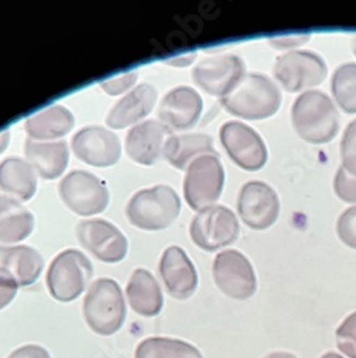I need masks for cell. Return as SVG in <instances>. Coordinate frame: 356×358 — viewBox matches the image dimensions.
<instances>
[{"instance_id": "obj_1", "label": "cell", "mask_w": 356, "mask_h": 358, "mask_svg": "<svg viewBox=\"0 0 356 358\" xmlns=\"http://www.w3.org/2000/svg\"><path fill=\"white\" fill-rule=\"evenodd\" d=\"M225 110L245 121L274 116L282 105L281 89L265 75L248 73L233 91L221 99Z\"/></svg>"}, {"instance_id": "obj_2", "label": "cell", "mask_w": 356, "mask_h": 358, "mask_svg": "<svg viewBox=\"0 0 356 358\" xmlns=\"http://www.w3.org/2000/svg\"><path fill=\"white\" fill-rule=\"evenodd\" d=\"M292 125L304 141L322 145L339 131V113L332 99L320 91L304 92L292 105Z\"/></svg>"}, {"instance_id": "obj_3", "label": "cell", "mask_w": 356, "mask_h": 358, "mask_svg": "<svg viewBox=\"0 0 356 358\" xmlns=\"http://www.w3.org/2000/svg\"><path fill=\"white\" fill-rule=\"evenodd\" d=\"M126 313L122 288L114 280L98 278L89 285L83 300V317L95 334H116L125 324Z\"/></svg>"}, {"instance_id": "obj_4", "label": "cell", "mask_w": 356, "mask_h": 358, "mask_svg": "<svg viewBox=\"0 0 356 358\" xmlns=\"http://www.w3.org/2000/svg\"><path fill=\"white\" fill-rule=\"evenodd\" d=\"M181 210V198L172 187L155 185L133 194L126 203L125 214L135 228L155 232L169 228Z\"/></svg>"}, {"instance_id": "obj_5", "label": "cell", "mask_w": 356, "mask_h": 358, "mask_svg": "<svg viewBox=\"0 0 356 358\" xmlns=\"http://www.w3.org/2000/svg\"><path fill=\"white\" fill-rule=\"evenodd\" d=\"M94 277V265L83 252L65 250L49 265L46 287L59 303H72L86 291Z\"/></svg>"}, {"instance_id": "obj_6", "label": "cell", "mask_w": 356, "mask_h": 358, "mask_svg": "<svg viewBox=\"0 0 356 358\" xmlns=\"http://www.w3.org/2000/svg\"><path fill=\"white\" fill-rule=\"evenodd\" d=\"M239 221L229 208L215 203L196 213L189 234L196 247L215 252L232 245L239 236Z\"/></svg>"}, {"instance_id": "obj_7", "label": "cell", "mask_w": 356, "mask_h": 358, "mask_svg": "<svg viewBox=\"0 0 356 358\" xmlns=\"http://www.w3.org/2000/svg\"><path fill=\"white\" fill-rule=\"evenodd\" d=\"M59 195L69 210L80 217H94L109 205L107 185L87 171H72L59 184Z\"/></svg>"}, {"instance_id": "obj_8", "label": "cell", "mask_w": 356, "mask_h": 358, "mask_svg": "<svg viewBox=\"0 0 356 358\" xmlns=\"http://www.w3.org/2000/svg\"><path fill=\"white\" fill-rule=\"evenodd\" d=\"M225 185V169L218 155H205L195 159L186 169L184 195L195 211L215 205Z\"/></svg>"}, {"instance_id": "obj_9", "label": "cell", "mask_w": 356, "mask_h": 358, "mask_svg": "<svg viewBox=\"0 0 356 358\" xmlns=\"http://www.w3.org/2000/svg\"><path fill=\"white\" fill-rule=\"evenodd\" d=\"M328 66L323 59L311 50H292L279 56L274 66V76L289 94H298L320 85Z\"/></svg>"}, {"instance_id": "obj_10", "label": "cell", "mask_w": 356, "mask_h": 358, "mask_svg": "<svg viewBox=\"0 0 356 358\" xmlns=\"http://www.w3.org/2000/svg\"><path fill=\"white\" fill-rule=\"evenodd\" d=\"M245 78V62L233 53L207 56L192 71L193 83L219 99L229 95Z\"/></svg>"}, {"instance_id": "obj_11", "label": "cell", "mask_w": 356, "mask_h": 358, "mask_svg": "<svg viewBox=\"0 0 356 358\" xmlns=\"http://www.w3.org/2000/svg\"><path fill=\"white\" fill-rule=\"evenodd\" d=\"M212 274L219 291L232 300H248L258 289L256 274L251 261L236 250H226L215 257Z\"/></svg>"}, {"instance_id": "obj_12", "label": "cell", "mask_w": 356, "mask_h": 358, "mask_svg": "<svg viewBox=\"0 0 356 358\" xmlns=\"http://www.w3.org/2000/svg\"><path fill=\"white\" fill-rule=\"evenodd\" d=\"M76 236L80 245L102 262L117 264L128 255V238L106 220L94 218L80 221L76 227Z\"/></svg>"}, {"instance_id": "obj_13", "label": "cell", "mask_w": 356, "mask_h": 358, "mask_svg": "<svg viewBox=\"0 0 356 358\" xmlns=\"http://www.w3.org/2000/svg\"><path fill=\"white\" fill-rule=\"evenodd\" d=\"M219 136L226 154L239 168L255 172L268 162V148L251 127L237 121L226 122L221 128Z\"/></svg>"}, {"instance_id": "obj_14", "label": "cell", "mask_w": 356, "mask_h": 358, "mask_svg": "<svg viewBox=\"0 0 356 358\" xmlns=\"http://www.w3.org/2000/svg\"><path fill=\"white\" fill-rule=\"evenodd\" d=\"M281 211L279 196L275 189L260 181L246 182L237 195V213L244 224L252 229L271 228Z\"/></svg>"}, {"instance_id": "obj_15", "label": "cell", "mask_w": 356, "mask_h": 358, "mask_svg": "<svg viewBox=\"0 0 356 358\" xmlns=\"http://www.w3.org/2000/svg\"><path fill=\"white\" fill-rule=\"evenodd\" d=\"M73 155L91 166L109 168L122 155V145L117 135L102 127H86L72 138Z\"/></svg>"}, {"instance_id": "obj_16", "label": "cell", "mask_w": 356, "mask_h": 358, "mask_svg": "<svg viewBox=\"0 0 356 358\" xmlns=\"http://www.w3.org/2000/svg\"><path fill=\"white\" fill-rule=\"evenodd\" d=\"M159 275L168 294L185 301L195 294L199 284L198 271L189 255L177 245L168 247L159 261Z\"/></svg>"}, {"instance_id": "obj_17", "label": "cell", "mask_w": 356, "mask_h": 358, "mask_svg": "<svg viewBox=\"0 0 356 358\" xmlns=\"http://www.w3.org/2000/svg\"><path fill=\"white\" fill-rule=\"evenodd\" d=\"M203 101L196 89L177 86L163 96L158 108L159 122L169 131H188L200 119Z\"/></svg>"}, {"instance_id": "obj_18", "label": "cell", "mask_w": 356, "mask_h": 358, "mask_svg": "<svg viewBox=\"0 0 356 358\" xmlns=\"http://www.w3.org/2000/svg\"><path fill=\"white\" fill-rule=\"evenodd\" d=\"M158 89L151 83H140L119 99L106 116V125L112 129H125L140 124L158 102Z\"/></svg>"}, {"instance_id": "obj_19", "label": "cell", "mask_w": 356, "mask_h": 358, "mask_svg": "<svg viewBox=\"0 0 356 358\" xmlns=\"http://www.w3.org/2000/svg\"><path fill=\"white\" fill-rule=\"evenodd\" d=\"M172 135L162 122L144 121L135 125L126 135L125 149L128 157L144 166H151L163 155L166 139Z\"/></svg>"}, {"instance_id": "obj_20", "label": "cell", "mask_w": 356, "mask_h": 358, "mask_svg": "<svg viewBox=\"0 0 356 358\" xmlns=\"http://www.w3.org/2000/svg\"><path fill=\"white\" fill-rule=\"evenodd\" d=\"M43 268L45 259L34 247L0 245V271L9 274L19 287L34 285Z\"/></svg>"}, {"instance_id": "obj_21", "label": "cell", "mask_w": 356, "mask_h": 358, "mask_svg": "<svg viewBox=\"0 0 356 358\" xmlns=\"http://www.w3.org/2000/svg\"><path fill=\"white\" fill-rule=\"evenodd\" d=\"M23 151L26 161L43 179L62 176L69 164V145L65 141L40 142L27 138Z\"/></svg>"}, {"instance_id": "obj_22", "label": "cell", "mask_w": 356, "mask_h": 358, "mask_svg": "<svg viewBox=\"0 0 356 358\" xmlns=\"http://www.w3.org/2000/svg\"><path fill=\"white\" fill-rule=\"evenodd\" d=\"M126 296L131 308L142 317L151 318L161 314L163 310V292L156 278L144 268H136L132 273L128 285Z\"/></svg>"}, {"instance_id": "obj_23", "label": "cell", "mask_w": 356, "mask_h": 358, "mask_svg": "<svg viewBox=\"0 0 356 358\" xmlns=\"http://www.w3.org/2000/svg\"><path fill=\"white\" fill-rule=\"evenodd\" d=\"M75 127L73 113L64 105H50L29 116L24 131L29 138L40 142H53L66 136Z\"/></svg>"}, {"instance_id": "obj_24", "label": "cell", "mask_w": 356, "mask_h": 358, "mask_svg": "<svg viewBox=\"0 0 356 358\" xmlns=\"http://www.w3.org/2000/svg\"><path fill=\"white\" fill-rule=\"evenodd\" d=\"M205 155H218L214 139L206 134H179L170 135L163 148L165 159L176 169H188L198 158Z\"/></svg>"}, {"instance_id": "obj_25", "label": "cell", "mask_w": 356, "mask_h": 358, "mask_svg": "<svg viewBox=\"0 0 356 358\" xmlns=\"http://www.w3.org/2000/svg\"><path fill=\"white\" fill-rule=\"evenodd\" d=\"M0 189L17 201L32 199L38 189V172L22 158H6L0 162Z\"/></svg>"}, {"instance_id": "obj_26", "label": "cell", "mask_w": 356, "mask_h": 358, "mask_svg": "<svg viewBox=\"0 0 356 358\" xmlns=\"http://www.w3.org/2000/svg\"><path fill=\"white\" fill-rule=\"evenodd\" d=\"M35 229V217L17 199L0 195V243L16 244Z\"/></svg>"}, {"instance_id": "obj_27", "label": "cell", "mask_w": 356, "mask_h": 358, "mask_svg": "<svg viewBox=\"0 0 356 358\" xmlns=\"http://www.w3.org/2000/svg\"><path fill=\"white\" fill-rule=\"evenodd\" d=\"M135 358H203V355L198 347L184 340L149 337L138 344Z\"/></svg>"}, {"instance_id": "obj_28", "label": "cell", "mask_w": 356, "mask_h": 358, "mask_svg": "<svg viewBox=\"0 0 356 358\" xmlns=\"http://www.w3.org/2000/svg\"><path fill=\"white\" fill-rule=\"evenodd\" d=\"M331 91L343 112L356 113V64H343L335 71Z\"/></svg>"}, {"instance_id": "obj_29", "label": "cell", "mask_w": 356, "mask_h": 358, "mask_svg": "<svg viewBox=\"0 0 356 358\" xmlns=\"http://www.w3.org/2000/svg\"><path fill=\"white\" fill-rule=\"evenodd\" d=\"M336 345L348 358H356V311L349 314L338 327Z\"/></svg>"}, {"instance_id": "obj_30", "label": "cell", "mask_w": 356, "mask_h": 358, "mask_svg": "<svg viewBox=\"0 0 356 358\" xmlns=\"http://www.w3.org/2000/svg\"><path fill=\"white\" fill-rule=\"evenodd\" d=\"M341 158L342 168L352 176H356V119L352 121L341 141Z\"/></svg>"}, {"instance_id": "obj_31", "label": "cell", "mask_w": 356, "mask_h": 358, "mask_svg": "<svg viewBox=\"0 0 356 358\" xmlns=\"http://www.w3.org/2000/svg\"><path fill=\"white\" fill-rule=\"evenodd\" d=\"M336 232L339 240L349 248L356 250V206L343 211L338 218Z\"/></svg>"}, {"instance_id": "obj_32", "label": "cell", "mask_w": 356, "mask_h": 358, "mask_svg": "<svg viewBox=\"0 0 356 358\" xmlns=\"http://www.w3.org/2000/svg\"><path fill=\"white\" fill-rule=\"evenodd\" d=\"M138 79H139L138 72L132 71V72L122 73L121 76H116V78L101 82V87H102V91L106 92L107 95L119 96V95L126 94V92L129 94L135 87Z\"/></svg>"}, {"instance_id": "obj_33", "label": "cell", "mask_w": 356, "mask_h": 358, "mask_svg": "<svg viewBox=\"0 0 356 358\" xmlns=\"http://www.w3.org/2000/svg\"><path fill=\"white\" fill-rule=\"evenodd\" d=\"M334 189L341 201L346 203H356V176L349 175L342 166L335 175Z\"/></svg>"}, {"instance_id": "obj_34", "label": "cell", "mask_w": 356, "mask_h": 358, "mask_svg": "<svg viewBox=\"0 0 356 358\" xmlns=\"http://www.w3.org/2000/svg\"><path fill=\"white\" fill-rule=\"evenodd\" d=\"M17 282L6 273L0 271V311L12 304L17 295Z\"/></svg>"}, {"instance_id": "obj_35", "label": "cell", "mask_w": 356, "mask_h": 358, "mask_svg": "<svg viewBox=\"0 0 356 358\" xmlns=\"http://www.w3.org/2000/svg\"><path fill=\"white\" fill-rule=\"evenodd\" d=\"M8 358H52L49 351L38 344H26L16 348Z\"/></svg>"}, {"instance_id": "obj_36", "label": "cell", "mask_w": 356, "mask_h": 358, "mask_svg": "<svg viewBox=\"0 0 356 358\" xmlns=\"http://www.w3.org/2000/svg\"><path fill=\"white\" fill-rule=\"evenodd\" d=\"M309 35H292V36H279L271 38L269 43L278 49H289L295 46H301L309 41Z\"/></svg>"}, {"instance_id": "obj_37", "label": "cell", "mask_w": 356, "mask_h": 358, "mask_svg": "<svg viewBox=\"0 0 356 358\" xmlns=\"http://www.w3.org/2000/svg\"><path fill=\"white\" fill-rule=\"evenodd\" d=\"M195 59H196V55L177 56V57H173V59H169V61H166V65L176 66V68H185V66H189L191 64H193Z\"/></svg>"}, {"instance_id": "obj_38", "label": "cell", "mask_w": 356, "mask_h": 358, "mask_svg": "<svg viewBox=\"0 0 356 358\" xmlns=\"http://www.w3.org/2000/svg\"><path fill=\"white\" fill-rule=\"evenodd\" d=\"M9 142H10V132L8 129L0 132V155L6 151Z\"/></svg>"}, {"instance_id": "obj_39", "label": "cell", "mask_w": 356, "mask_h": 358, "mask_svg": "<svg viewBox=\"0 0 356 358\" xmlns=\"http://www.w3.org/2000/svg\"><path fill=\"white\" fill-rule=\"evenodd\" d=\"M265 358H298L295 354L292 352H286V351H276V352H272L269 355H266Z\"/></svg>"}, {"instance_id": "obj_40", "label": "cell", "mask_w": 356, "mask_h": 358, "mask_svg": "<svg viewBox=\"0 0 356 358\" xmlns=\"http://www.w3.org/2000/svg\"><path fill=\"white\" fill-rule=\"evenodd\" d=\"M320 358H343V357L339 355V354H336V352H326V354H323Z\"/></svg>"}, {"instance_id": "obj_41", "label": "cell", "mask_w": 356, "mask_h": 358, "mask_svg": "<svg viewBox=\"0 0 356 358\" xmlns=\"http://www.w3.org/2000/svg\"><path fill=\"white\" fill-rule=\"evenodd\" d=\"M355 56H356V50H355Z\"/></svg>"}]
</instances>
